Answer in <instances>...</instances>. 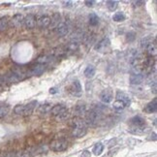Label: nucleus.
I'll return each instance as SVG.
<instances>
[{"mask_svg":"<svg viewBox=\"0 0 157 157\" xmlns=\"http://www.w3.org/2000/svg\"><path fill=\"white\" fill-rule=\"evenodd\" d=\"M73 124V130H72V136L75 138H82L85 136L87 133V126L85 120L81 117H75L72 121Z\"/></svg>","mask_w":157,"mask_h":157,"instance_id":"obj_1","label":"nucleus"},{"mask_svg":"<svg viewBox=\"0 0 157 157\" xmlns=\"http://www.w3.org/2000/svg\"><path fill=\"white\" fill-rule=\"evenodd\" d=\"M146 120L140 115H136L130 119V128L129 130L134 134H141L145 131Z\"/></svg>","mask_w":157,"mask_h":157,"instance_id":"obj_2","label":"nucleus"},{"mask_svg":"<svg viewBox=\"0 0 157 157\" xmlns=\"http://www.w3.org/2000/svg\"><path fill=\"white\" fill-rule=\"evenodd\" d=\"M102 118V115H101V113L97 110H91L89 112L85 113V122L86 124V126H91L94 127L97 124L99 123V121Z\"/></svg>","mask_w":157,"mask_h":157,"instance_id":"obj_3","label":"nucleus"},{"mask_svg":"<svg viewBox=\"0 0 157 157\" xmlns=\"http://www.w3.org/2000/svg\"><path fill=\"white\" fill-rule=\"evenodd\" d=\"M50 114L57 119H65L66 117H68L69 111L63 105H55L50 110Z\"/></svg>","mask_w":157,"mask_h":157,"instance_id":"obj_4","label":"nucleus"},{"mask_svg":"<svg viewBox=\"0 0 157 157\" xmlns=\"http://www.w3.org/2000/svg\"><path fill=\"white\" fill-rule=\"evenodd\" d=\"M67 147H68V143L63 139L54 140L50 143V149L55 152L64 151L65 149H67Z\"/></svg>","mask_w":157,"mask_h":157,"instance_id":"obj_5","label":"nucleus"},{"mask_svg":"<svg viewBox=\"0 0 157 157\" xmlns=\"http://www.w3.org/2000/svg\"><path fill=\"white\" fill-rule=\"evenodd\" d=\"M110 45H111V42L109 38H104L96 44L95 46V50H97L98 53H106V50H108V49L110 48Z\"/></svg>","mask_w":157,"mask_h":157,"instance_id":"obj_6","label":"nucleus"},{"mask_svg":"<svg viewBox=\"0 0 157 157\" xmlns=\"http://www.w3.org/2000/svg\"><path fill=\"white\" fill-rule=\"evenodd\" d=\"M45 68H46V65L36 63L35 65H33V66H32L29 69V71L27 72V75H30V76H39V75H41V74H42L45 71Z\"/></svg>","mask_w":157,"mask_h":157,"instance_id":"obj_7","label":"nucleus"},{"mask_svg":"<svg viewBox=\"0 0 157 157\" xmlns=\"http://www.w3.org/2000/svg\"><path fill=\"white\" fill-rule=\"evenodd\" d=\"M100 99L103 103L109 104L113 101L114 99V93L111 89H104L100 93Z\"/></svg>","mask_w":157,"mask_h":157,"instance_id":"obj_8","label":"nucleus"},{"mask_svg":"<svg viewBox=\"0 0 157 157\" xmlns=\"http://www.w3.org/2000/svg\"><path fill=\"white\" fill-rule=\"evenodd\" d=\"M70 92L75 96H81L82 94V85L81 82H78V80L74 81L73 84L70 86Z\"/></svg>","mask_w":157,"mask_h":157,"instance_id":"obj_9","label":"nucleus"},{"mask_svg":"<svg viewBox=\"0 0 157 157\" xmlns=\"http://www.w3.org/2000/svg\"><path fill=\"white\" fill-rule=\"evenodd\" d=\"M36 21H37V18H36L35 15H33V14H29V15H27L24 18V24L25 25V27L27 29H32V28H34L35 27Z\"/></svg>","mask_w":157,"mask_h":157,"instance_id":"obj_10","label":"nucleus"},{"mask_svg":"<svg viewBox=\"0 0 157 157\" xmlns=\"http://www.w3.org/2000/svg\"><path fill=\"white\" fill-rule=\"evenodd\" d=\"M38 102L37 101H31L30 103H28L27 105H24V109H22V114L21 115H30L32 113H33L34 109L36 108Z\"/></svg>","mask_w":157,"mask_h":157,"instance_id":"obj_11","label":"nucleus"},{"mask_svg":"<svg viewBox=\"0 0 157 157\" xmlns=\"http://www.w3.org/2000/svg\"><path fill=\"white\" fill-rule=\"evenodd\" d=\"M69 32V25L66 22L61 21L56 27H55V33L58 36H65Z\"/></svg>","mask_w":157,"mask_h":157,"instance_id":"obj_12","label":"nucleus"},{"mask_svg":"<svg viewBox=\"0 0 157 157\" xmlns=\"http://www.w3.org/2000/svg\"><path fill=\"white\" fill-rule=\"evenodd\" d=\"M36 24L38 26L42 27V28H46V27H49L50 24V17L49 16H41L39 18H37Z\"/></svg>","mask_w":157,"mask_h":157,"instance_id":"obj_13","label":"nucleus"},{"mask_svg":"<svg viewBox=\"0 0 157 157\" xmlns=\"http://www.w3.org/2000/svg\"><path fill=\"white\" fill-rule=\"evenodd\" d=\"M12 24L15 27H21L24 22V17L21 14H16L11 20Z\"/></svg>","mask_w":157,"mask_h":157,"instance_id":"obj_14","label":"nucleus"},{"mask_svg":"<svg viewBox=\"0 0 157 157\" xmlns=\"http://www.w3.org/2000/svg\"><path fill=\"white\" fill-rule=\"evenodd\" d=\"M117 100H119V101H121V102H123L124 104H125L126 106H129L131 104V99H130V97H129L126 93H124V92L122 91H117Z\"/></svg>","mask_w":157,"mask_h":157,"instance_id":"obj_15","label":"nucleus"},{"mask_svg":"<svg viewBox=\"0 0 157 157\" xmlns=\"http://www.w3.org/2000/svg\"><path fill=\"white\" fill-rule=\"evenodd\" d=\"M4 78H5L6 82H18L21 80L15 73H13L11 70L8 71L5 75H4Z\"/></svg>","mask_w":157,"mask_h":157,"instance_id":"obj_16","label":"nucleus"},{"mask_svg":"<svg viewBox=\"0 0 157 157\" xmlns=\"http://www.w3.org/2000/svg\"><path fill=\"white\" fill-rule=\"evenodd\" d=\"M156 110H157V99L154 98L153 100L151 101V102H149L146 106L145 112L147 113V114H153V113L156 112Z\"/></svg>","mask_w":157,"mask_h":157,"instance_id":"obj_17","label":"nucleus"},{"mask_svg":"<svg viewBox=\"0 0 157 157\" xmlns=\"http://www.w3.org/2000/svg\"><path fill=\"white\" fill-rule=\"evenodd\" d=\"M32 154L29 151H18V152H9L3 157H31Z\"/></svg>","mask_w":157,"mask_h":157,"instance_id":"obj_18","label":"nucleus"},{"mask_svg":"<svg viewBox=\"0 0 157 157\" xmlns=\"http://www.w3.org/2000/svg\"><path fill=\"white\" fill-rule=\"evenodd\" d=\"M145 80V76L144 75H131L129 78V81H130L131 85H141Z\"/></svg>","mask_w":157,"mask_h":157,"instance_id":"obj_19","label":"nucleus"},{"mask_svg":"<svg viewBox=\"0 0 157 157\" xmlns=\"http://www.w3.org/2000/svg\"><path fill=\"white\" fill-rule=\"evenodd\" d=\"M11 71L13 72V73H15L16 75L20 78V80L21 81V80H24V78L27 76V74L24 71V69H22L21 67H20V66H14L12 69H11Z\"/></svg>","mask_w":157,"mask_h":157,"instance_id":"obj_20","label":"nucleus"},{"mask_svg":"<svg viewBox=\"0 0 157 157\" xmlns=\"http://www.w3.org/2000/svg\"><path fill=\"white\" fill-rule=\"evenodd\" d=\"M74 113H75V114L78 115V117H80L81 115H82V114H85V113H86L85 104H78L77 106H75Z\"/></svg>","mask_w":157,"mask_h":157,"instance_id":"obj_21","label":"nucleus"},{"mask_svg":"<svg viewBox=\"0 0 157 157\" xmlns=\"http://www.w3.org/2000/svg\"><path fill=\"white\" fill-rule=\"evenodd\" d=\"M60 15H59L58 13H55L53 14V16L50 18V28H55L59 24H60Z\"/></svg>","mask_w":157,"mask_h":157,"instance_id":"obj_22","label":"nucleus"},{"mask_svg":"<svg viewBox=\"0 0 157 157\" xmlns=\"http://www.w3.org/2000/svg\"><path fill=\"white\" fill-rule=\"evenodd\" d=\"M147 53H149V56L153 57L154 55H156V53H157V46H156V41L154 40L153 42L150 43L147 47L146 48Z\"/></svg>","mask_w":157,"mask_h":157,"instance_id":"obj_23","label":"nucleus"},{"mask_svg":"<svg viewBox=\"0 0 157 157\" xmlns=\"http://www.w3.org/2000/svg\"><path fill=\"white\" fill-rule=\"evenodd\" d=\"M95 73H96V69H95L94 66H92V65H88V66H87L85 68V72H84L85 78H93V76L95 75Z\"/></svg>","mask_w":157,"mask_h":157,"instance_id":"obj_24","label":"nucleus"},{"mask_svg":"<svg viewBox=\"0 0 157 157\" xmlns=\"http://www.w3.org/2000/svg\"><path fill=\"white\" fill-rule=\"evenodd\" d=\"M78 46H80V44H78V41H76V40H72L70 43L67 44L65 50H66V52H67V50H70V52H75V50H78Z\"/></svg>","mask_w":157,"mask_h":157,"instance_id":"obj_25","label":"nucleus"},{"mask_svg":"<svg viewBox=\"0 0 157 157\" xmlns=\"http://www.w3.org/2000/svg\"><path fill=\"white\" fill-rule=\"evenodd\" d=\"M145 70L144 67H142L140 65L133 66L131 68V75H144Z\"/></svg>","mask_w":157,"mask_h":157,"instance_id":"obj_26","label":"nucleus"},{"mask_svg":"<svg viewBox=\"0 0 157 157\" xmlns=\"http://www.w3.org/2000/svg\"><path fill=\"white\" fill-rule=\"evenodd\" d=\"M9 26V21L7 17L0 18V31H5Z\"/></svg>","mask_w":157,"mask_h":157,"instance_id":"obj_27","label":"nucleus"},{"mask_svg":"<svg viewBox=\"0 0 157 157\" xmlns=\"http://www.w3.org/2000/svg\"><path fill=\"white\" fill-rule=\"evenodd\" d=\"M88 18H89V24L91 26H96L99 24V18L95 13H91Z\"/></svg>","mask_w":157,"mask_h":157,"instance_id":"obj_28","label":"nucleus"},{"mask_svg":"<svg viewBox=\"0 0 157 157\" xmlns=\"http://www.w3.org/2000/svg\"><path fill=\"white\" fill-rule=\"evenodd\" d=\"M113 108L114 110H117V111H123L124 109L126 108V105L124 104L123 102H121V101L115 100L114 102V104H113Z\"/></svg>","mask_w":157,"mask_h":157,"instance_id":"obj_29","label":"nucleus"},{"mask_svg":"<svg viewBox=\"0 0 157 157\" xmlns=\"http://www.w3.org/2000/svg\"><path fill=\"white\" fill-rule=\"evenodd\" d=\"M9 113V106L6 104H0V118L6 117Z\"/></svg>","mask_w":157,"mask_h":157,"instance_id":"obj_30","label":"nucleus"},{"mask_svg":"<svg viewBox=\"0 0 157 157\" xmlns=\"http://www.w3.org/2000/svg\"><path fill=\"white\" fill-rule=\"evenodd\" d=\"M52 105L50 104H45V105H42V106H40L39 107V110H38V112L40 114H48L50 112V110H52Z\"/></svg>","mask_w":157,"mask_h":157,"instance_id":"obj_31","label":"nucleus"},{"mask_svg":"<svg viewBox=\"0 0 157 157\" xmlns=\"http://www.w3.org/2000/svg\"><path fill=\"white\" fill-rule=\"evenodd\" d=\"M104 150V146L102 144H96L93 147V149H92V152H93V154L95 155H100L101 153L103 152Z\"/></svg>","mask_w":157,"mask_h":157,"instance_id":"obj_32","label":"nucleus"},{"mask_svg":"<svg viewBox=\"0 0 157 157\" xmlns=\"http://www.w3.org/2000/svg\"><path fill=\"white\" fill-rule=\"evenodd\" d=\"M124 20H125V16H124V14L122 12H117L113 16V21H114L119 22V21H123Z\"/></svg>","mask_w":157,"mask_h":157,"instance_id":"obj_33","label":"nucleus"},{"mask_svg":"<svg viewBox=\"0 0 157 157\" xmlns=\"http://www.w3.org/2000/svg\"><path fill=\"white\" fill-rule=\"evenodd\" d=\"M50 61V56H49V55H41V56L37 58V63L43 64V65H46Z\"/></svg>","mask_w":157,"mask_h":157,"instance_id":"obj_34","label":"nucleus"},{"mask_svg":"<svg viewBox=\"0 0 157 157\" xmlns=\"http://www.w3.org/2000/svg\"><path fill=\"white\" fill-rule=\"evenodd\" d=\"M107 8L109 9L110 11H112V12H114V11H115L117 10V6H118V3H117V1H107Z\"/></svg>","mask_w":157,"mask_h":157,"instance_id":"obj_35","label":"nucleus"},{"mask_svg":"<svg viewBox=\"0 0 157 157\" xmlns=\"http://www.w3.org/2000/svg\"><path fill=\"white\" fill-rule=\"evenodd\" d=\"M150 43H152V38H151V37H147V38L143 39L141 44H142V47L143 48H146Z\"/></svg>","mask_w":157,"mask_h":157,"instance_id":"obj_36","label":"nucleus"},{"mask_svg":"<svg viewBox=\"0 0 157 157\" xmlns=\"http://www.w3.org/2000/svg\"><path fill=\"white\" fill-rule=\"evenodd\" d=\"M22 109H24V105H18L14 108V112L17 114H22Z\"/></svg>","mask_w":157,"mask_h":157,"instance_id":"obj_37","label":"nucleus"},{"mask_svg":"<svg viewBox=\"0 0 157 157\" xmlns=\"http://www.w3.org/2000/svg\"><path fill=\"white\" fill-rule=\"evenodd\" d=\"M134 39H135V33L130 32V33L127 34V41H129V42H132Z\"/></svg>","mask_w":157,"mask_h":157,"instance_id":"obj_38","label":"nucleus"},{"mask_svg":"<svg viewBox=\"0 0 157 157\" xmlns=\"http://www.w3.org/2000/svg\"><path fill=\"white\" fill-rule=\"evenodd\" d=\"M63 4H65V7H68V8H72L73 5L75 3H74L73 1H63Z\"/></svg>","mask_w":157,"mask_h":157,"instance_id":"obj_39","label":"nucleus"},{"mask_svg":"<svg viewBox=\"0 0 157 157\" xmlns=\"http://www.w3.org/2000/svg\"><path fill=\"white\" fill-rule=\"evenodd\" d=\"M5 84H6V80H5V78H4V76L0 75V85H5Z\"/></svg>","mask_w":157,"mask_h":157,"instance_id":"obj_40","label":"nucleus"},{"mask_svg":"<svg viewBox=\"0 0 157 157\" xmlns=\"http://www.w3.org/2000/svg\"><path fill=\"white\" fill-rule=\"evenodd\" d=\"M85 5L87 7H92V6H93V4H94V1H92V0H91V1H85Z\"/></svg>","mask_w":157,"mask_h":157,"instance_id":"obj_41","label":"nucleus"},{"mask_svg":"<svg viewBox=\"0 0 157 157\" xmlns=\"http://www.w3.org/2000/svg\"><path fill=\"white\" fill-rule=\"evenodd\" d=\"M144 3H145L144 1H136V2L134 3V4H135L136 6H142V5H143V4H144Z\"/></svg>","mask_w":157,"mask_h":157,"instance_id":"obj_42","label":"nucleus"},{"mask_svg":"<svg viewBox=\"0 0 157 157\" xmlns=\"http://www.w3.org/2000/svg\"><path fill=\"white\" fill-rule=\"evenodd\" d=\"M50 93H55V92H56V90H55V88H50Z\"/></svg>","mask_w":157,"mask_h":157,"instance_id":"obj_43","label":"nucleus"}]
</instances>
